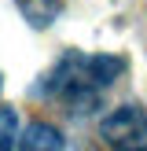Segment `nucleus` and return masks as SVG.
<instances>
[{
	"label": "nucleus",
	"instance_id": "obj_1",
	"mask_svg": "<svg viewBox=\"0 0 147 151\" xmlns=\"http://www.w3.org/2000/svg\"><path fill=\"white\" fill-rule=\"evenodd\" d=\"M99 137L114 151H143L147 147V114L136 107V103L114 107L99 122Z\"/></svg>",
	"mask_w": 147,
	"mask_h": 151
},
{
	"label": "nucleus",
	"instance_id": "obj_2",
	"mask_svg": "<svg viewBox=\"0 0 147 151\" xmlns=\"http://www.w3.org/2000/svg\"><path fill=\"white\" fill-rule=\"evenodd\" d=\"M63 147H66L63 133L48 122H33L19 140V151H63Z\"/></svg>",
	"mask_w": 147,
	"mask_h": 151
},
{
	"label": "nucleus",
	"instance_id": "obj_3",
	"mask_svg": "<svg viewBox=\"0 0 147 151\" xmlns=\"http://www.w3.org/2000/svg\"><path fill=\"white\" fill-rule=\"evenodd\" d=\"M85 63H88V74H92V81L99 88H107L114 78L125 74V59L121 55H85Z\"/></svg>",
	"mask_w": 147,
	"mask_h": 151
},
{
	"label": "nucleus",
	"instance_id": "obj_4",
	"mask_svg": "<svg viewBox=\"0 0 147 151\" xmlns=\"http://www.w3.org/2000/svg\"><path fill=\"white\" fill-rule=\"evenodd\" d=\"M19 11L26 15L29 26H48V22H55L59 15V0H19Z\"/></svg>",
	"mask_w": 147,
	"mask_h": 151
},
{
	"label": "nucleus",
	"instance_id": "obj_5",
	"mask_svg": "<svg viewBox=\"0 0 147 151\" xmlns=\"http://www.w3.org/2000/svg\"><path fill=\"white\" fill-rule=\"evenodd\" d=\"M15 133H19V114H15V107H0V151L15 147Z\"/></svg>",
	"mask_w": 147,
	"mask_h": 151
},
{
	"label": "nucleus",
	"instance_id": "obj_6",
	"mask_svg": "<svg viewBox=\"0 0 147 151\" xmlns=\"http://www.w3.org/2000/svg\"><path fill=\"white\" fill-rule=\"evenodd\" d=\"M143 151H147V147H143Z\"/></svg>",
	"mask_w": 147,
	"mask_h": 151
}]
</instances>
